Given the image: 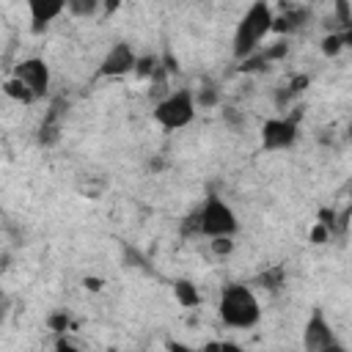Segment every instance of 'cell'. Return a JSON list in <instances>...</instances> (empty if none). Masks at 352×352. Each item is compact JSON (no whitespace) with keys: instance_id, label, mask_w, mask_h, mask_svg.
<instances>
[{"instance_id":"obj_1","label":"cell","mask_w":352,"mask_h":352,"mask_svg":"<svg viewBox=\"0 0 352 352\" xmlns=\"http://www.w3.org/2000/svg\"><path fill=\"white\" fill-rule=\"evenodd\" d=\"M272 22H275V14H272L270 3L267 0H253L250 8L242 14L236 30H234V41H231L234 58L245 60L248 55H253L258 50V41L272 30Z\"/></svg>"},{"instance_id":"obj_2","label":"cell","mask_w":352,"mask_h":352,"mask_svg":"<svg viewBox=\"0 0 352 352\" xmlns=\"http://www.w3.org/2000/svg\"><path fill=\"white\" fill-rule=\"evenodd\" d=\"M217 311H220L223 324L236 327V330H248L261 319V305H258L256 294L250 292V286H245V283L226 286L220 294Z\"/></svg>"},{"instance_id":"obj_3","label":"cell","mask_w":352,"mask_h":352,"mask_svg":"<svg viewBox=\"0 0 352 352\" xmlns=\"http://www.w3.org/2000/svg\"><path fill=\"white\" fill-rule=\"evenodd\" d=\"M195 107H198L195 104V94L190 88H179V91H170L165 99L157 102L154 121L168 132L182 129L195 118Z\"/></svg>"},{"instance_id":"obj_4","label":"cell","mask_w":352,"mask_h":352,"mask_svg":"<svg viewBox=\"0 0 352 352\" xmlns=\"http://www.w3.org/2000/svg\"><path fill=\"white\" fill-rule=\"evenodd\" d=\"M198 214H201V234L209 236V239H214V236H231L239 228L234 209L223 198H217V195H209L204 201V206L198 209Z\"/></svg>"},{"instance_id":"obj_5","label":"cell","mask_w":352,"mask_h":352,"mask_svg":"<svg viewBox=\"0 0 352 352\" xmlns=\"http://www.w3.org/2000/svg\"><path fill=\"white\" fill-rule=\"evenodd\" d=\"M302 346L311 349V352H324V349H336L338 346V341L333 336V327L324 319L322 308H314V314L308 316V322L302 327Z\"/></svg>"},{"instance_id":"obj_6","label":"cell","mask_w":352,"mask_h":352,"mask_svg":"<svg viewBox=\"0 0 352 352\" xmlns=\"http://www.w3.org/2000/svg\"><path fill=\"white\" fill-rule=\"evenodd\" d=\"M297 140V118H270L261 126V146L267 151H280L294 146Z\"/></svg>"},{"instance_id":"obj_7","label":"cell","mask_w":352,"mask_h":352,"mask_svg":"<svg viewBox=\"0 0 352 352\" xmlns=\"http://www.w3.org/2000/svg\"><path fill=\"white\" fill-rule=\"evenodd\" d=\"M135 66H138V55H135V50H132L126 41H118V44H113L110 52L102 58V63H99V74H102V77H121V74L132 72Z\"/></svg>"},{"instance_id":"obj_8","label":"cell","mask_w":352,"mask_h":352,"mask_svg":"<svg viewBox=\"0 0 352 352\" xmlns=\"http://www.w3.org/2000/svg\"><path fill=\"white\" fill-rule=\"evenodd\" d=\"M14 74L22 77L38 99L50 91V66H47L44 58H25V60H19L16 69H14Z\"/></svg>"},{"instance_id":"obj_9","label":"cell","mask_w":352,"mask_h":352,"mask_svg":"<svg viewBox=\"0 0 352 352\" xmlns=\"http://www.w3.org/2000/svg\"><path fill=\"white\" fill-rule=\"evenodd\" d=\"M30 8V30L44 33L52 19H58L66 8V0H28Z\"/></svg>"},{"instance_id":"obj_10","label":"cell","mask_w":352,"mask_h":352,"mask_svg":"<svg viewBox=\"0 0 352 352\" xmlns=\"http://www.w3.org/2000/svg\"><path fill=\"white\" fill-rule=\"evenodd\" d=\"M3 91H6V96L8 99H14V102H22V104H30V102H36L38 96L30 91V85L22 80V77H8L6 82H3Z\"/></svg>"},{"instance_id":"obj_11","label":"cell","mask_w":352,"mask_h":352,"mask_svg":"<svg viewBox=\"0 0 352 352\" xmlns=\"http://www.w3.org/2000/svg\"><path fill=\"white\" fill-rule=\"evenodd\" d=\"M305 19H308V11H305V8H289L286 14L275 16L272 30H278V33H294L297 28H302Z\"/></svg>"},{"instance_id":"obj_12","label":"cell","mask_w":352,"mask_h":352,"mask_svg":"<svg viewBox=\"0 0 352 352\" xmlns=\"http://www.w3.org/2000/svg\"><path fill=\"white\" fill-rule=\"evenodd\" d=\"M173 292H176V300H179L184 308H195V305L201 302V294H198V289H195L190 280H176V283H173Z\"/></svg>"},{"instance_id":"obj_13","label":"cell","mask_w":352,"mask_h":352,"mask_svg":"<svg viewBox=\"0 0 352 352\" xmlns=\"http://www.w3.org/2000/svg\"><path fill=\"white\" fill-rule=\"evenodd\" d=\"M99 3L102 0H66V8L74 16H94L99 11Z\"/></svg>"},{"instance_id":"obj_14","label":"cell","mask_w":352,"mask_h":352,"mask_svg":"<svg viewBox=\"0 0 352 352\" xmlns=\"http://www.w3.org/2000/svg\"><path fill=\"white\" fill-rule=\"evenodd\" d=\"M341 50H344L341 33H327V36L322 38V52H324V55H338Z\"/></svg>"},{"instance_id":"obj_15","label":"cell","mask_w":352,"mask_h":352,"mask_svg":"<svg viewBox=\"0 0 352 352\" xmlns=\"http://www.w3.org/2000/svg\"><path fill=\"white\" fill-rule=\"evenodd\" d=\"M336 19H338L341 30L352 25V6H349V0H336Z\"/></svg>"},{"instance_id":"obj_16","label":"cell","mask_w":352,"mask_h":352,"mask_svg":"<svg viewBox=\"0 0 352 352\" xmlns=\"http://www.w3.org/2000/svg\"><path fill=\"white\" fill-rule=\"evenodd\" d=\"M195 104H198V107H214V104H217V91H214L212 85L198 88V94H195Z\"/></svg>"},{"instance_id":"obj_17","label":"cell","mask_w":352,"mask_h":352,"mask_svg":"<svg viewBox=\"0 0 352 352\" xmlns=\"http://www.w3.org/2000/svg\"><path fill=\"white\" fill-rule=\"evenodd\" d=\"M135 69H138V74H157L160 72V60L151 58V55L148 58H138V66Z\"/></svg>"},{"instance_id":"obj_18","label":"cell","mask_w":352,"mask_h":352,"mask_svg":"<svg viewBox=\"0 0 352 352\" xmlns=\"http://www.w3.org/2000/svg\"><path fill=\"white\" fill-rule=\"evenodd\" d=\"M212 250H214L217 256H228V253L234 250L231 236H214V239H212Z\"/></svg>"},{"instance_id":"obj_19","label":"cell","mask_w":352,"mask_h":352,"mask_svg":"<svg viewBox=\"0 0 352 352\" xmlns=\"http://www.w3.org/2000/svg\"><path fill=\"white\" fill-rule=\"evenodd\" d=\"M327 236H330V226H324L322 220L314 226V231H311V242L314 245H322V242H327Z\"/></svg>"},{"instance_id":"obj_20","label":"cell","mask_w":352,"mask_h":352,"mask_svg":"<svg viewBox=\"0 0 352 352\" xmlns=\"http://www.w3.org/2000/svg\"><path fill=\"white\" fill-rule=\"evenodd\" d=\"M50 327L58 330V333H66V327H69V316H66V314H55V316H50Z\"/></svg>"},{"instance_id":"obj_21","label":"cell","mask_w":352,"mask_h":352,"mask_svg":"<svg viewBox=\"0 0 352 352\" xmlns=\"http://www.w3.org/2000/svg\"><path fill=\"white\" fill-rule=\"evenodd\" d=\"M223 116H226V121H228L231 126H242V124H245V118H242L234 107H226V110H223Z\"/></svg>"},{"instance_id":"obj_22","label":"cell","mask_w":352,"mask_h":352,"mask_svg":"<svg viewBox=\"0 0 352 352\" xmlns=\"http://www.w3.org/2000/svg\"><path fill=\"white\" fill-rule=\"evenodd\" d=\"M341 38H344V47H349V50H352V25L341 30Z\"/></svg>"},{"instance_id":"obj_23","label":"cell","mask_w":352,"mask_h":352,"mask_svg":"<svg viewBox=\"0 0 352 352\" xmlns=\"http://www.w3.org/2000/svg\"><path fill=\"white\" fill-rule=\"evenodd\" d=\"M346 135H349V140H352V126H349V132H346Z\"/></svg>"}]
</instances>
